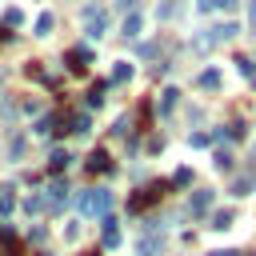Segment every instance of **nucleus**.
Segmentation results:
<instances>
[{"mask_svg":"<svg viewBox=\"0 0 256 256\" xmlns=\"http://www.w3.org/2000/svg\"><path fill=\"white\" fill-rule=\"evenodd\" d=\"M108 204H112V192H108V188H88V192L76 196V208H80L84 216H104Z\"/></svg>","mask_w":256,"mask_h":256,"instance_id":"obj_1","label":"nucleus"},{"mask_svg":"<svg viewBox=\"0 0 256 256\" xmlns=\"http://www.w3.org/2000/svg\"><path fill=\"white\" fill-rule=\"evenodd\" d=\"M160 196H164V184H148V188H140V192H136V196H132L128 204H132V212H140V208H148V204H156Z\"/></svg>","mask_w":256,"mask_h":256,"instance_id":"obj_2","label":"nucleus"},{"mask_svg":"<svg viewBox=\"0 0 256 256\" xmlns=\"http://www.w3.org/2000/svg\"><path fill=\"white\" fill-rule=\"evenodd\" d=\"M104 28H108L104 12H100V8H84V32L96 40V36H104Z\"/></svg>","mask_w":256,"mask_h":256,"instance_id":"obj_3","label":"nucleus"},{"mask_svg":"<svg viewBox=\"0 0 256 256\" xmlns=\"http://www.w3.org/2000/svg\"><path fill=\"white\" fill-rule=\"evenodd\" d=\"M64 200H68V188H64V180H48V188H44L40 204H48V208H60Z\"/></svg>","mask_w":256,"mask_h":256,"instance_id":"obj_4","label":"nucleus"},{"mask_svg":"<svg viewBox=\"0 0 256 256\" xmlns=\"http://www.w3.org/2000/svg\"><path fill=\"white\" fill-rule=\"evenodd\" d=\"M0 256H20V236L12 228H0Z\"/></svg>","mask_w":256,"mask_h":256,"instance_id":"obj_5","label":"nucleus"},{"mask_svg":"<svg viewBox=\"0 0 256 256\" xmlns=\"http://www.w3.org/2000/svg\"><path fill=\"white\" fill-rule=\"evenodd\" d=\"M88 60H92V48H72V52H68V68H72V72H84Z\"/></svg>","mask_w":256,"mask_h":256,"instance_id":"obj_6","label":"nucleus"},{"mask_svg":"<svg viewBox=\"0 0 256 256\" xmlns=\"http://www.w3.org/2000/svg\"><path fill=\"white\" fill-rule=\"evenodd\" d=\"M108 168H112V160H108V152H100V148H96V152L88 156V172H108Z\"/></svg>","mask_w":256,"mask_h":256,"instance_id":"obj_7","label":"nucleus"},{"mask_svg":"<svg viewBox=\"0 0 256 256\" xmlns=\"http://www.w3.org/2000/svg\"><path fill=\"white\" fill-rule=\"evenodd\" d=\"M140 24H144V20H140V12H128V16H124V24H120V32H124V36H140Z\"/></svg>","mask_w":256,"mask_h":256,"instance_id":"obj_8","label":"nucleus"},{"mask_svg":"<svg viewBox=\"0 0 256 256\" xmlns=\"http://www.w3.org/2000/svg\"><path fill=\"white\" fill-rule=\"evenodd\" d=\"M104 244H108V248H116V244H120V228H116V220H112V216H104Z\"/></svg>","mask_w":256,"mask_h":256,"instance_id":"obj_9","label":"nucleus"},{"mask_svg":"<svg viewBox=\"0 0 256 256\" xmlns=\"http://www.w3.org/2000/svg\"><path fill=\"white\" fill-rule=\"evenodd\" d=\"M68 160H72V156H68L64 148H52V156H48V164H52V172H60V168H68Z\"/></svg>","mask_w":256,"mask_h":256,"instance_id":"obj_10","label":"nucleus"},{"mask_svg":"<svg viewBox=\"0 0 256 256\" xmlns=\"http://www.w3.org/2000/svg\"><path fill=\"white\" fill-rule=\"evenodd\" d=\"M208 204H212V192H196V196H192V204H188V208H192V212H196V216H200V212H208Z\"/></svg>","mask_w":256,"mask_h":256,"instance_id":"obj_11","label":"nucleus"},{"mask_svg":"<svg viewBox=\"0 0 256 256\" xmlns=\"http://www.w3.org/2000/svg\"><path fill=\"white\" fill-rule=\"evenodd\" d=\"M20 24H24V12H20V8H8V12H4V32H8V28H20Z\"/></svg>","mask_w":256,"mask_h":256,"instance_id":"obj_12","label":"nucleus"},{"mask_svg":"<svg viewBox=\"0 0 256 256\" xmlns=\"http://www.w3.org/2000/svg\"><path fill=\"white\" fill-rule=\"evenodd\" d=\"M128 76H132V64H124V60H120V64L112 68V80H108V84H124Z\"/></svg>","mask_w":256,"mask_h":256,"instance_id":"obj_13","label":"nucleus"},{"mask_svg":"<svg viewBox=\"0 0 256 256\" xmlns=\"http://www.w3.org/2000/svg\"><path fill=\"white\" fill-rule=\"evenodd\" d=\"M104 92H108V84H92V92H88V108H100V104H104Z\"/></svg>","mask_w":256,"mask_h":256,"instance_id":"obj_14","label":"nucleus"},{"mask_svg":"<svg viewBox=\"0 0 256 256\" xmlns=\"http://www.w3.org/2000/svg\"><path fill=\"white\" fill-rule=\"evenodd\" d=\"M160 252V240L156 236H140V256H156Z\"/></svg>","mask_w":256,"mask_h":256,"instance_id":"obj_15","label":"nucleus"},{"mask_svg":"<svg viewBox=\"0 0 256 256\" xmlns=\"http://www.w3.org/2000/svg\"><path fill=\"white\" fill-rule=\"evenodd\" d=\"M52 32V12H40L36 16V36H48Z\"/></svg>","mask_w":256,"mask_h":256,"instance_id":"obj_16","label":"nucleus"},{"mask_svg":"<svg viewBox=\"0 0 256 256\" xmlns=\"http://www.w3.org/2000/svg\"><path fill=\"white\" fill-rule=\"evenodd\" d=\"M216 84H220V72H216V68H208V72L200 76V88H216Z\"/></svg>","mask_w":256,"mask_h":256,"instance_id":"obj_17","label":"nucleus"},{"mask_svg":"<svg viewBox=\"0 0 256 256\" xmlns=\"http://www.w3.org/2000/svg\"><path fill=\"white\" fill-rule=\"evenodd\" d=\"M176 96H180V92H176V88H164V100H160V112H168V108H172V104H176Z\"/></svg>","mask_w":256,"mask_h":256,"instance_id":"obj_18","label":"nucleus"},{"mask_svg":"<svg viewBox=\"0 0 256 256\" xmlns=\"http://www.w3.org/2000/svg\"><path fill=\"white\" fill-rule=\"evenodd\" d=\"M68 132H88V116H80V112H72V128Z\"/></svg>","mask_w":256,"mask_h":256,"instance_id":"obj_19","label":"nucleus"},{"mask_svg":"<svg viewBox=\"0 0 256 256\" xmlns=\"http://www.w3.org/2000/svg\"><path fill=\"white\" fill-rule=\"evenodd\" d=\"M12 212V188H0V216Z\"/></svg>","mask_w":256,"mask_h":256,"instance_id":"obj_20","label":"nucleus"},{"mask_svg":"<svg viewBox=\"0 0 256 256\" xmlns=\"http://www.w3.org/2000/svg\"><path fill=\"white\" fill-rule=\"evenodd\" d=\"M228 224H232V212H216L212 216V228H228Z\"/></svg>","mask_w":256,"mask_h":256,"instance_id":"obj_21","label":"nucleus"},{"mask_svg":"<svg viewBox=\"0 0 256 256\" xmlns=\"http://www.w3.org/2000/svg\"><path fill=\"white\" fill-rule=\"evenodd\" d=\"M248 188H252V176H240V180H236V188H232V192H236V196H244V192H248Z\"/></svg>","mask_w":256,"mask_h":256,"instance_id":"obj_22","label":"nucleus"},{"mask_svg":"<svg viewBox=\"0 0 256 256\" xmlns=\"http://www.w3.org/2000/svg\"><path fill=\"white\" fill-rule=\"evenodd\" d=\"M236 0H200V8H232Z\"/></svg>","mask_w":256,"mask_h":256,"instance_id":"obj_23","label":"nucleus"},{"mask_svg":"<svg viewBox=\"0 0 256 256\" xmlns=\"http://www.w3.org/2000/svg\"><path fill=\"white\" fill-rule=\"evenodd\" d=\"M212 256H248V252H212Z\"/></svg>","mask_w":256,"mask_h":256,"instance_id":"obj_24","label":"nucleus"},{"mask_svg":"<svg viewBox=\"0 0 256 256\" xmlns=\"http://www.w3.org/2000/svg\"><path fill=\"white\" fill-rule=\"evenodd\" d=\"M248 20H252V28H256V0H252V12H248Z\"/></svg>","mask_w":256,"mask_h":256,"instance_id":"obj_25","label":"nucleus"}]
</instances>
